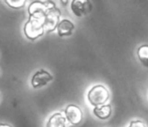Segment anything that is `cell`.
<instances>
[{
	"label": "cell",
	"mask_w": 148,
	"mask_h": 127,
	"mask_svg": "<svg viewBox=\"0 0 148 127\" xmlns=\"http://www.w3.org/2000/svg\"><path fill=\"white\" fill-rule=\"evenodd\" d=\"M128 127H147L146 124L144 123L141 120H132V121L129 123Z\"/></svg>",
	"instance_id": "4fadbf2b"
},
{
	"label": "cell",
	"mask_w": 148,
	"mask_h": 127,
	"mask_svg": "<svg viewBox=\"0 0 148 127\" xmlns=\"http://www.w3.org/2000/svg\"><path fill=\"white\" fill-rule=\"evenodd\" d=\"M53 80V77L47 71L40 69V70H38L37 72L34 73V75L31 78L30 84L33 89H40L42 87L47 86Z\"/></svg>",
	"instance_id": "5b68a950"
},
{
	"label": "cell",
	"mask_w": 148,
	"mask_h": 127,
	"mask_svg": "<svg viewBox=\"0 0 148 127\" xmlns=\"http://www.w3.org/2000/svg\"><path fill=\"white\" fill-rule=\"evenodd\" d=\"M137 57L142 66L148 69V45H142L137 49Z\"/></svg>",
	"instance_id": "8fae6325"
},
{
	"label": "cell",
	"mask_w": 148,
	"mask_h": 127,
	"mask_svg": "<svg viewBox=\"0 0 148 127\" xmlns=\"http://www.w3.org/2000/svg\"><path fill=\"white\" fill-rule=\"evenodd\" d=\"M88 101L94 107L105 105L110 98V93L104 85H95L88 92Z\"/></svg>",
	"instance_id": "6da1fadb"
},
{
	"label": "cell",
	"mask_w": 148,
	"mask_h": 127,
	"mask_svg": "<svg viewBox=\"0 0 148 127\" xmlns=\"http://www.w3.org/2000/svg\"><path fill=\"white\" fill-rule=\"evenodd\" d=\"M23 32L26 38L29 41H35L45 34V30L43 27V19L29 17L27 21L24 23Z\"/></svg>",
	"instance_id": "7a4b0ae2"
},
{
	"label": "cell",
	"mask_w": 148,
	"mask_h": 127,
	"mask_svg": "<svg viewBox=\"0 0 148 127\" xmlns=\"http://www.w3.org/2000/svg\"><path fill=\"white\" fill-rule=\"evenodd\" d=\"M0 127H12L9 124H6V123H0Z\"/></svg>",
	"instance_id": "5bb4252c"
},
{
	"label": "cell",
	"mask_w": 148,
	"mask_h": 127,
	"mask_svg": "<svg viewBox=\"0 0 148 127\" xmlns=\"http://www.w3.org/2000/svg\"><path fill=\"white\" fill-rule=\"evenodd\" d=\"M4 2H5L9 7L13 8V9H19V8H22L26 3L25 0H5Z\"/></svg>",
	"instance_id": "7c38bea8"
},
{
	"label": "cell",
	"mask_w": 148,
	"mask_h": 127,
	"mask_svg": "<svg viewBox=\"0 0 148 127\" xmlns=\"http://www.w3.org/2000/svg\"><path fill=\"white\" fill-rule=\"evenodd\" d=\"M60 8L55 7L47 12V16L43 19V27L47 32H53L58 28L60 22Z\"/></svg>",
	"instance_id": "277c9868"
},
{
	"label": "cell",
	"mask_w": 148,
	"mask_h": 127,
	"mask_svg": "<svg viewBox=\"0 0 148 127\" xmlns=\"http://www.w3.org/2000/svg\"><path fill=\"white\" fill-rule=\"evenodd\" d=\"M94 115L97 118L101 120H107L110 118L112 114V107L110 104H105V105L98 106V107H94L93 109Z\"/></svg>",
	"instance_id": "30bf717a"
},
{
	"label": "cell",
	"mask_w": 148,
	"mask_h": 127,
	"mask_svg": "<svg viewBox=\"0 0 148 127\" xmlns=\"http://www.w3.org/2000/svg\"><path fill=\"white\" fill-rule=\"evenodd\" d=\"M55 7H57V5L53 1H33L28 6V14L29 17L45 19L47 12Z\"/></svg>",
	"instance_id": "3957f363"
},
{
	"label": "cell",
	"mask_w": 148,
	"mask_h": 127,
	"mask_svg": "<svg viewBox=\"0 0 148 127\" xmlns=\"http://www.w3.org/2000/svg\"><path fill=\"white\" fill-rule=\"evenodd\" d=\"M64 114L66 118V121L72 125H78L82 122L83 112L79 106L75 104H70L64 108Z\"/></svg>",
	"instance_id": "8992f818"
},
{
	"label": "cell",
	"mask_w": 148,
	"mask_h": 127,
	"mask_svg": "<svg viewBox=\"0 0 148 127\" xmlns=\"http://www.w3.org/2000/svg\"><path fill=\"white\" fill-rule=\"evenodd\" d=\"M75 30V24L71 21L70 19H62L58 25L57 32L59 36L64 37V36H70L73 34Z\"/></svg>",
	"instance_id": "9c48e42d"
},
{
	"label": "cell",
	"mask_w": 148,
	"mask_h": 127,
	"mask_svg": "<svg viewBox=\"0 0 148 127\" xmlns=\"http://www.w3.org/2000/svg\"><path fill=\"white\" fill-rule=\"evenodd\" d=\"M66 123L68 121H66L64 114L60 113V112H56L49 116L45 127H66Z\"/></svg>",
	"instance_id": "ba28073f"
},
{
	"label": "cell",
	"mask_w": 148,
	"mask_h": 127,
	"mask_svg": "<svg viewBox=\"0 0 148 127\" xmlns=\"http://www.w3.org/2000/svg\"><path fill=\"white\" fill-rule=\"evenodd\" d=\"M92 3L88 0H73L71 2V9L72 12L78 17L87 15L92 11Z\"/></svg>",
	"instance_id": "52a82bcc"
},
{
	"label": "cell",
	"mask_w": 148,
	"mask_h": 127,
	"mask_svg": "<svg viewBox=\"0 0 148 127\" xmlns=\"http://www.w3.org/2000/svg\"><path fill=\"white\" fill-rule=\"evenodd\" d=\"M62 3H64V5H66V3H68V1H62Z\"/></svg>",
	"instance_id": "9a60e30c"
}]
</instances>
